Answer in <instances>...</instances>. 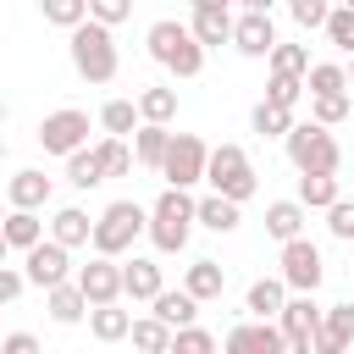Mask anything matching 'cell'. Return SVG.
Returning <instances> with one entry per match:
<instances>
[{"instance_id": "46", "label": "cell", "mask_w": 354, "mask_h": 354, "mask_svg": "<svg viewBox=\"0 0 354 354\" xmlns=\"http://www.w3.org/2000/svg\"><path fill=\"white\" fill-rule=\"evenodd\" d=\"M22 288H28V277H22L17 266H6V260H0V304H17V299H22Z\"/></svg>"}, {"instance_id": "33", "label": "cell", "mask_w": 354, "mask_h": 354, "mask_svg": "<svg viewBox=\"0 0 354 354\" xmlns=\"http://www.w3.org/2000/svg\"><path fill=\"white\" fill-rule=\"evenodd\" d=\"M348 88V72L337 61H310L304 66V94H343Z\"/></svg>"}, {"instance_id": "2", "label": "cell", "mask_w": 354, "mask_h": 354, "mask_svg": "<svg viewBox=\"0 0 354 354\" xmlns=\"http://www.w3.org/2000/svg\"><path fill=\"white\" fill-rule=\"evenodd\" d=\"M72 33V72L83 77V83H111L116 77V66H122V55H116V39H111V28L105 22H94V17H83L77 28H66Z\"/></svg>"}, {"instance_id": "47", "label": "cell", "mask_w": 354, "mask_h": 354, "mask_svg": "<svg viewBox=\"0 0 354 354\" xmlns=\"http://www.w3.org/2000/svg\"><path fill=\"white\" fill-rule=\"evenodd\" d=\"M39 337L33 332H0V354H33Z\"/></svg>"}, {"instance_id": "31", "label": "cell", "mask_w": 354, "mask_h": 354, "mask_svg": "<svg viewBox=\"0 0 354 354\" xmlns=\"http://www.w3.org/2000/svg\"><path fill=\"white\" fill-rule=\"evenodd\" d=\"M194 39L205 44V50H216V44H232V11H194Z\"/></svg>"}, {"instance_id": "45", "label": "cell", "mask_w": 354, "mask_h": 354, "mask_svg": "<svg viewBox=\"0 0 354 354\" xmlns=\"http://www.w3.org/2000/svg\"><path fill=\"white\" fill-rule=\"evenodd\" d=\"M88 17H94V22H105V28H116V22H127V17H133V0H88Z\"/></svg>"}, {"instance_id": "52", "label": "cell", "mask_w": 354, "mask_h": 354, "mask_svg": "<svg viewBox=\"0 0 354 354\" xmlns=\"http://www.w3.org/2000/svg\"><path fill=\"white\" fill-rule=\"evenodd\" d=\"M0 127H6V100H0Z\"/></svg>"}, {"instance_id": "12", "label": "cell", "mask_w": 354, "mask_h": 354, "mask_svg": "<svg viewBox=\"0 0 354 354\" xmlns=\"http://www.w3.org/2000/svg\"><path fill=\"white\" fill-rule=\"evenodd\" d=\"M72 282L83 288L88 304H116V299H122V266H116V254H100V249H94V260L77 266Z\"/></svg>"}, {"instance_id": "19", "label": "cell", "mask_w": 354, "mask_h": 354, "mask_svg": "<svg viewBox=\"0 0 354 354\" xmlns=\"http://www.w3.org/2000/svg\"><path fill=\"white\" fill-rule=\"evenodd\" d=\"M194 221H199V227H210V232H238V221H243V205L210 188V199H194Z\"/></svg>"}, {"instance_id": "32", "label": "cell", "mask_w": 354, "mask_h": 354, "mask_svg": "<svg viewBox=\"0 0 354 354\" xmlns=\"http://www.w3.org/2000/svg\"><path fill=\"white\" fill-rule=\"evenodd\" d=\"M127 337H133V348H144V354H171V326H166L160 315L133 321V326H127Z\"/></svg>"}, {"instance_id": "25", "label": "cell", "mask_w": 354, "mask_h": 354, "mask_svg": "<svg viewBox=\"0 0 354 354\" xmlns=\"http://www.w3.org/2000/svg\"><path fill=\"white\" fill-rule=\"evenodd\" d=\"M66 183H72V188H100V183H105L100 144H94V149H88V144H77V149L66 155Z\"/></svg>"}, {"instance_id": "24", "label": "cell", "mask_w": 354, "mask_h": 354, "mask_svg": "<svg viewBox=\"0 0 354 354\" xmlns=\"http://www.w3.org/2000/svg\"><path fill=\"white\" fill-rule=\"evenodd\" d=\"M166 138H171L166 122H138V127H133V166H149V171H155L160 155H166Z\"/></svg>"}, {"instance_id": "30", "label": "cell", "mask_w": 354, "mask_h": 354, "mask_svg": "<svg viewBox=\"0 0 354 354\" xmlns=\"http://www.w3.org/2000/svg\"><path fill=\"white\" fill-rule=\"evenodd\" d=\"M127 326H133L127 310H116V304H88V332H94L100 343H122Z\"/></svg>"}, {"instance_id": "49", "label": "cell", "mask_w": 354, "mask_h": 354, "mask_svg": "<svg viewBox=\"0 0 354 354\" xmlns=\"http://www.w3.org/2000/svg\"><path fill=\"white\" fill-rule=\"evenodd\" d=\"M232 6H243V11H271L277 0H232Z\"/></svg>"}, {"instance_id": "6", "label": "cell", "mask_w": 354, "mask_h": 354, "mask_svg": "<svg viewBox=\"0 0 354 354\" xmlns=\"http://www.w3.org/2000/svg\"><path fill=\"white\" fill-rule=\"evenodd\" d=\"M205 183L216 188V194H227V199H254V188H260V171H254V160L243 155V144H216L210 155H205Z\"/></svg>"}, {"instance_id": "44", "label": "cell", "mask_w": 354, "mask_h": 354, "mask_svg": "<svg viewBox=\"0 0 354 354\" xmlns=\"http://www.w3.org/2000/svg\"><path fill=\"white\" fill-rule=\"evenodd\" d=\"M326 11H332V0H288V17L310 33V28H321L326 22Z\"/></svg>"}, {"instance_id": "10", "label": "cell", "mask_w": 354, "mask_h": 354, "mask_svg": "<svg viewBox=\"0 0 354 354\" xmlns=\"http://www.w3.org/2000/svg\"><path fill=\"white\" fill-rule=\"evenodd\" d=\"M277 326H282V343H288L293 354H310V337H315V326H321V304H315V293H293V299H282Z\"/></svg>"}, {"instance_id": "28", "label": "cell", "mask_w": 354, "mask_h": 354, "mask_svg": "<svg viewBox=\"0 0 354 354\" xmlns=\"http://www.w3.org/2000/svg\"><path fill=\"white\" fill-rule=\"evenodd\" d=\"M304 210H326L337 199V171H299V194H293Z\"/></svg>"}, {"instance_id": "38", "label": "cell", "mask_w": 354, "mask_h": 354, "mask_svg": "<svg viewBox=\"0 0 354 354\" xmlns=\"http://www.w3.org/2000/svg\"><path fill=\"white\" fill-rule=\"evenodd\" d=\"M100 160H105V177H127L133 171V144L116 138V133H105L100 138Z\"/></svg>"}, {"instance_id": "9", "label": "cell", "mask_w": 354, "mask_h": 354, "mask_svg": "<svg viewBox=\"0 0 354 354\" xmlns=\"http://www.w3.org/2000/svg\"><path fill=\"white\" fill-rule=\"evenodd\" d=\"M321 277H326V260H321V249L299 232V238H288L282 243V282H288V293H315L321 288Z\"/></svg>"}, {"instance_id": "37", "label": "cell", "mask_w": 354, "mask_h": 354, "mask_svg": "<svg viewBox=\"0 0 354 354\" xmlns=\"http://www.w3.org/2000/svg\"><path fill=\"white\" fill-rule=\"evenodd\" d=\"M266 66H271V72H293V77H304L310 50H304V44H282V39H277V44L266 50Z\"/></svg>"}, {"instance_id": "55", "label": "cell", "mask_w": 354, "mask_h": 354, "mask_svg": "<svg viewBox=\"0 0 354 354\" xmlns=\"http://www.w3.org/2000/svg\"><path fill=\"white\" fill-rule=\"evenodd\" d=\"M0 216H6V210H0Z\"/></svg>"}, {"instance_id": "16", "label": "cell", "mask_w": 354, "mask_h": 354, "mask_svg": "<svg viewBox=\"0 0 354 354\" xmlns=\"http://www.w3.org/2000/svg\"><path fill=\"white\" fill-rule=\"evenodd\" d=\"M55 194V177H44L39 166H22L6 177V205H22V210H44Z\"/></svg>"}, {"instance_id": "22", "label": "cell", "mask_w": 354, "mask_h": 354, "mask_svg": "<svg viewBox=\"0 0 354 354\" xmlns=\"http://www.w3.org/2000/svg\"><path fill=\"white\" fill-rule=\"evenodd\" d=\"M304 216H310V210H304L299 199H271V205H266V232H271L277 243H288V238L304 232Z\"/></svg>"}, {"instance_id": "36", "label": "cell", "mask_w": 354, "mask_h": 354, "mask_svg": "<svg viewBox=\"0 0 354 354\" xmlns=\"http://www.w3.org/2000/svg\"><path fill=\"white\" fill-rule=\"evenodd\" d=\"M321 33H326L343 55H354V6H332L326 22H321Z\"/></svg>"}, {"instance_id": "13", "label": "cell", "mask_w": 354, "mask_h": 354, "mask_svg": "<svg viewBox=\"0 0 354 354\" xmlns=\"http://www.w3.org/2000/svg\"><path fill=\"white\" fill-rule=\"evenodd\" d=\"M221 343H227L232 354H282V348H288V343H282V326H277L271 315H254V321L232 326Z\"/></svg>"}, {"instance_id": "48", "label": "cell", "mask_w": 354, "mask_h": 354, "mask_svg": "<svg viewBox=\"0 0 354 354\" xmlns=\"http://www.w3.org/2000/svg\"><path fill=\"white\" fill-rule=\"evenodd\" d=\"M194 11H232V0H188Z\"/></svg>"}, {"instance_id": "3", "label": "cell", "mask_w": 354, "mask_h": 354, "mask_svg": "<svg viewBox=\"0 0 354 354\" xmlns=\"http://www.w3.org/2000/svg\"><path fill=\"white\" fill-rule=\"evenodd\" d=\"M149 243L160 249V254H183L188 249V232H194V199H188V188H171L166 183V194L149 205Z\"/></svg>"}, {"instance_id": "34", "label": "cell", "mask_w": 354, "mask_h": 354, "mask_svg": "<svg viewBox=\"0 0 354 354\" xmlns=\"http://www.w3.org/2000/svg\"><path fill=\"white\" fill-rule=\"evenodd\" d=\"M249 127H254L260 138H282V133L293 127V111H288V105H277V100H260V105L249 111Z\"/></svg>"}, {"instance_id": "29", "label": "cell", "mask_w": 354, "mask_h": 354, "mask_svg": "<svg viewBox=\"0 0 354 354\" xmlns=\"http://www.w3.org/2000/svg\"><path fill=\"white\" fill-rule=\"evenodd\" d=\"M138 122H171L177 116V88H166V83H149V88H138Z\"/></svg>"}, {"instance_id": "50", "label": "cell", "mask_w": 354, "mask_h": 354, "mask_svg": "<svg viewBox=\"0 0 354 354\" xmlns=\"http://www.w3.org/2000/svg\"><path fill=\"white\" fill-rule=\"evenodd\" d=\"M343 72H348V88H354V55H348V66H343Z\"/></svg>"}, {"instance_id": "7", "label": "cell", "mask_w": 354, "mask_h": 354, "mask_svg": "<svg viewBox=\"0 0 354 354\" xmlns=\"http://www.w3.org/2000/svg\"><path fill=\"white\" fill-rule=\"evenodd\" d=\"M205 155H210V144H205L199 133H171L155 171H160L171 188H194V183H205Z\"/></svg>"}, {"instance_id": "42", "label": "cell", "mask_w": 354, "mask_h": 354, "mask_svg": "<svg viewBox=\"0 0 354 354\" xmlns=\"http://www.w3.org/2000/svg\"><path fill=\"white\" fill-rule=\"evenodd\" d=\"M326 232H332L337 243H354V199L337 194V199L326 205Z\"/></svg>"}, {"instance_id": "53", "label": "cell", "mask_w": 354, "mask_h": 354, "mask_svg": "<svg viewBox=\"0 0 354 354\" xmlns=\"http://www.w3.org/2000/svg\"><path fill=\"white\" fill-rule=\"evenodd\" d=\"M332 6H354V0H332Z\"/></svg>"}, {"instance_id": "35", "label": "cell", "mask_w": 354, "mask_h": 354, "mask_svg": "<svg viewBox=\"0 0 354 354\" xmlns=\"http://www.w3.org/2000/svg\"><path fill=\"white\" fill-rule=\"evenodd\" d=\"M100 127L116 133V138H127V133L138 127V105H133V100H105V105H100Z\"/></svg>"}, {"instance_id": "5", "label": "cell", "mask_w": 354, "mask_h": 354, "mask_svg": "<svg viewBox=\"0 0 354 354\" xmlns=\"http://www.w3.org/2000/svg\"><path fill=\"white\" fill-rule=\"evenodd\" d=\"M149 227V210L138 205V199H111L100 216H94V232H88V243L100 249V254H127L133 243H138V232Z\"/></svg>"}, {"instance_id": "15", "label": "cell", "mask_w": 354, "mask_h": 354, "mask_svg": "<svg viewBox=\"0 0 354 354\" xmlns=\"http://www.w3.org/2000/svg\"><path fill=\"white\" fill-rule=\"evenodd\" d=\"M310 348H315V354H343V348H354V304L321 310V326H315Z\"/></svg>"}, {"instance_id": "18", "label": "cell", "mask_w": 354, "mask_h": 354, "mask_svg": "<svg viewBox=\"0 0 354 354\" xmlns=\"http://www.w3.org/2000/svg\"><path fill=\"white\" fill-rule=\"evenodd\" d=\"M44 310H50L55 326H77V321H88V299H83V288H77L72 277L55 282V288H44Z\"/></svg>"}, {"instance_id": "11", "label": "cell", "mask_w": 354, "mask_h": 354, "mask_svg": "<svg viewBox=\"0 0 354 354\" xmlns=\"http://www.w3.org/2000/svg\"><path fill=\"white\" fill-rule=\"evenodd\" d=\"M77 144H88V116L83 111H50L44 122H39V149L44 155H72Z\"/></svg>"}, {"instance_id": "1", "label": "cell", "mask_w": 354, "mask_h": 354, "mask_svg": "<svg viewBox=\"0 0 354 354\" xmlns=\"http://www.w3.org/2000/svg\"><path fill=\"white\" fill-rule=\"evenodd\" d=\"M144 44H149V61H155V66H166L171 77H199V72H205V44H199V39H194V28H188V22H177V17L149 22Z\"/></svg>"}, {"instance_id": "17", "label": "cell", "mask_w": 354, "mask_h": 354, "mask_svg": "<svg viewBox=\"0 0 354 354\" xmlns=\"http://www.w3.org/2000/svg\"><path fill=\"white\" fill-rule=\"evenodd\" d=\"M166 288V277H160V260H149V254H133L127 266H122V299H155Z\"/></svg>"}, {"instance_id": "26", "label": "cell", "mask_w": 354, "mask_h": 354, "mask_svg": "<svg viewBox=\"0 0 354 354\" xmlns=\"http://www.w3.org/2000/svg\"><path fill=\"white\" fill-rule=\"evenodd\" d=\"M282 299H288V282H282V277H254V282H249V293H243V310H249V315H271V321H277Z\"/></svg>"}, {"instance_id": "20", "label": "cell", "mask_w": 354, "mask_h": 354, "mask_svg": "<svg viewBox=\"0 0 354 354\" xmlns=\"http://www.w3.org/2000/svg\"><path fill=\"white\" fill-rule=\"evenodd\" d=\"M183 288H188L199 304H210V299H221V293H227V266H216V260H205V254H199V260L183 271Z\"/></svg>"}, {"instance_id": "21", "label": "cell", "mask_w": 354, "mask_h": 354, "mask_svg": "<svg viewBox=\"0 0 354 354\" xmlns=\"http://www.w3.org/2000/svg\"><path fill=\"white\" fill-rule=\"evenodd\" d=\"M0 232H6V243H11V249H33V243L44 238V221H39V210L6 205V216H0Z\"/></svg>"}, {"instance_id": "41", "label": "cell", "mask_w": 354, "mask_h": 354, "mask_svg": "<svg viewBox=\"0 0 354 354\" xmlns=\"http://www.w3.org/2000/svg\"><path fill=\"white\" fill-rule=\"evenodd\" d=\"M310 116H315L321 127H337V122L348 116V88H343V94H310Z\"/></svg>"}, {"instance_id": "51", "label": "cell", "mask_w": 354, "mask_h": 354, "mask_svg": "<svg viewBox=\"0 0 354 354\" xmlns=\"http://www.w3.org/2000/svg\"><path fill=\"white\" fill-rule=\"evenodd\" d=\"M6 254H11V243H6V232H0V260H6Z\"/></svg>"}, {"instance_id": "14", "label": "cell", "mask_w": 354, "mask_h": 354, "mask_svg": "<svg viewBox=\"0 0 354 354\" xmlns=\"http://www.w3.org/2000/svg\"><path fill=\"white\" fill-rule=\"evenodd\" d=\"M271 44H277V22H271V11H243V17L232 22V50H238V55L266 61Z\"/></svg>"}, {"instance_id": "43", "label": "cell", "mask_w": 354, "mask_h": 354, "mask_svg": "<svg viewBox=\"0 0 354 354\" xmlns=\"http://www.w3.org/2000/svg\"><path fill=\"white\" fill-rule=\"evenodd\" d=\"M266 100H277V105H299L304 100V77H293V72H271V83H266Z\"/></svg>"}, {"instance_id": "27", "label": "cell", "mask_w": 354, "mask_h": 354, "mask_svg": "<svg viewBox=\"0 0 354 354\" xmlns=\"http://www.w3.org/2000/svg\"><path fill=\"white\" fill-rule=\"evenodd\" d=\"M149 304H155V310H149V315H160V321H166V326H188V321H194V315H199V299H194V293H188V288H177V293H171V288H160V293H155V299H149Z\"/></svg>"}, {"instance_id": "8", "label": "cell", "mask_w": 354, "mask_h": 354, "mask_svg": "<svg viewBox=\"0 0 354 354\" xmlns=\"http://www.w3.org/2000/svg\"><path fill=\"white\" fill-rule=\"evenodd\" d=\"M22 277H28V288H55V282H66V277H72V249H66L61 238H39L33 249H22Z\"/></svg>"}, {"instance_id": "40", "label": "cell", "mask_w": 354, "mask_h": 354, "mask_svg": "<svg viewBox=\"0 0 354 354\" xmlns=\"http://www.w3.org/2000/svg\"><path fill=\"white\" fill-rule=\"evenodd\" d=\"M39 17L55 22V28H77L88 17V0H39Z\"/></svg>"}, {"instance_id": "4", "label": "cell", "mask_w": 354, "mask_h": 354, "mask_svg": "<svg viewBox=\"0 0 354 354\" xmlns=\"http://www.w3.org/2000/svg\"><path fill=\"white\" fill-rule=\"evenodd\" d=\"M282 149H288L293 171H337V166H343V149H337L332 127H321L315 116H310V122H293V127L282 133Z\"/></svg>"}, {"instance_id": "39", "label": "cell", "mask_w": 354, "mask_h": 354, "mask_svg": "<svg viewBox=\"0 0 354 354\" xmlns=\"http://www.w3.org/2000/svg\"><path fill=\"white\" fill-rule=\"evenodd\" d=\"M216 343H221V337L205 332V326H194V321H188V326H171V348H177V354H210Z\"/></svg>"}, {"instance_id": "54", "label": "cell", "mask_w": 354, "mask_h": 354, "mask_svg": "<svg viewBox=\"0 0 354 354\" xmlns=\"http://www.w3.org/2000/svg\"><path fill=\"white\" fill-rule=\"evenodd\" d=\"M0 160H6V138H0Z\"/></svg>"}, {"instance_id": "23", "label": "cell", "mask_w": 354, "mask_h": 354, "mask_svg": "<svg viewBox=\"0 0 354 354\" xmlns=\"http://www.w3.org/2000/svg\"><path fill=\"white\" fill-rule=\"evenodd\" d=\"M88 232H94V216H88V210H77V205H61V210L50 216V238H61L66 249H83V243H88Z\"/></svg>"}]
</instances>
